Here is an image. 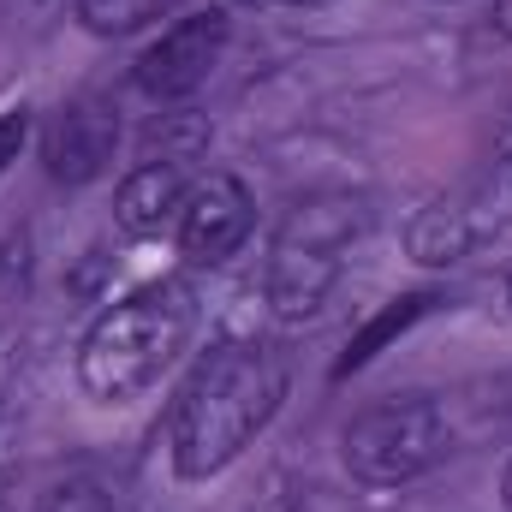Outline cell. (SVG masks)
Wrapping results in <instances>:
<instances>
[{
  "instance_id": "7a4b0ae2",
  "label": "cell",
  "mask_w": 512,
  "mask_h": 512,
  "mask_svg": "<svg viewBox=\"0 0 512 512\" xmlns=\"http://www.w3.org/2000/svg\"><path fill=\"white\" fill-rule=\"evenodd\" d=\"M191 322H197L191 292L173 286V280L120 298L114 310L96 316V328L78 346V382H84V393L102 399V405H120L131 393L155 387L173 370V358L185 352Z\"/></svg>"
},
{
  "instance_id": "ba28073f",
  "label": "cell",
  "mask_w": 512,
  "mask_h": 512,
  "mask_svg": "<svg viewBox=\"0 0 512 512\" xmlns=\"http://www.w3.org/2000/svg\"><path fill=\"white\" fill-rule=\"evenodd\" d=\"M185 197H191L185 167L161 155V161H143V167H131L126 179H120L114 215H120V227H126V233L149 239V233H161V227H173V221H179Z\"/></svg>"
},
{
  "instance_id": "8fae6325",
  "label": "cell",
  "mask_w": 512,
  "mask_h": 512,
  "mask_svg": "<svg viewBox=\"0 0 512 512\" xmlns=\"http://www.w3.org/2000/svg\"><path fill=\"white\" fill-rule=\"evenodd\" d=\"M173 6H185V0H78V18H84L96 36H131V30H143V24L167 18Z\"/></svg>"
},
{
  "instance_id": "30bf717a",
  "label": "cell",
  "mask_w": 512,
  "mask_h": 512,
  "mask_svg": "<svg viewBox=\"0 0 512 512\" xmlns=\"http://www.w3.org/2000/svg\"><path fill=\"white\" fill-rule=\"evenodd\" d=\"M429 304H435L429 292H411V298H393V304H387L382 316H376V322H370V328H364V334H358L352 346H346V358L334 364V376H352V370H364V364H370V358L382 352L387 340H393V334H405V328H411V322H417V316H423Z\"/></svg>"
},
{
  "instance_id": "9c48e42d",
  "label": "cell",
  "mask_w": 512,
  "mask_h": 512,
  "mask_svg": "<svg viewBox=\"0 0 512 512\" xmlns=\"http://www.w3.org/2000/svg\"><path fill=\"white\" fill-rule=\"evenodd\" d=\"M471 245H477V227H471V209H459V203H429L405 227V251L423 268H453Z\"/></svg>"
},
{
  "instance_id": "ac0fdd59",
  "label": "cell",
  "mask_w": 512,
  "mask_h": 512,
  "mask_svg": "<svg viewBox=\"0 0 512 512\" xmlns=\"http://www.w3.org/2000/svg\"><path fill=\"white\" fill-rule=\"evenodd\" d=\"M507 298H512V286H507Z\"/></svg>"
},
{
  "instance_id": "9a60e30c",
  "label": "cell",
  "mask_w": 512,
  "mask_h": 512,
  "mask_svg": "<svg viewBox=\"0 0 512 512\" xmlns=\"http://www.w3.org/2000/svg\"><path fill=\"white\" fill-rule=\"evenodd\" d=\"M495 30L512 36V0H495Z\"/></svg>"
},
{
  "instance_id": "2e32d148",
  "label": "cell",
  "mask_w": 512,
  "mask_h": 512,
  "mask_svg": "<svg viewBox=\"0 0 512 512\" xmlns=\"http://www.w3.org/2000/svg\"><path fill=\"white\" fill-rule=\"evenodd\" d=\"M501 495H507V507H512V465H507V483H501Z\"/></svg>"
},
{
  "instance_id": "6da1fadb",
  "label": "cell",
  "mask_w": 512,
  "mask_h": 512,
  "mask_svg": "<svg viewBox=\"0 0 512 512\" xmlns=\"http://www.w3.org/2000/svg\"><path fill=\"white\" fill-rule=\"evenodd\" d=\"M280 399H286V358L274 346H262V340L215 346L191 370V382L179 387V405H173V423H167L173 471L185 483H203V477L227 471L268 429Z\"/></svg>"
},
{
  "instance_id": "5b68a950",
  "label": "cell",
  "mask_w": 512,
  "mask_h": 512,
  "mask_svg": "<svg viewBox=\"0 0 512 512\" xmlns=\"http://www.w3.org/2000/svg\"><path fill=\"white\" fill-rule=\"evenodd\" d=\"M221 48H227V12L209 6V12H191V18L167 24L143 48L131 78H137V90L149 102H185V96H197L209 84V72L221 66Z\"/></svg>"
},
{
  "instance_id": "277c9868",
  "label": "cell",
  "mask_w": 512,
  "mask_h": 512,
  "mask_svg": "<svg viewBox=\"0 0 512 512\" xmlns=\"http://www.w3.org/2000/svg\"><path fill=\"white\" fill-rule=\"evenodd\" d=\"M447 453V417L435 399H382L370 411H358L340 435V459L358 483L370 489H399L417 483L423 471H435Z\"/></svg>"
},
{
  "instance_id": "4fadbf2b",
  "label": "cell",
  "mask_w": 512,
  "mask_h": 512,
  "mask_svg": "<svg viewBox=\"0 0 512 512\" xmlns=\"http://www.w3.org/2000/svg\"><path fill=\"white\" fill-rule=\"evenodd\" d=\"M24 131H30V120L12 108V114H0V173L18 161V149H24Z\"/></svg>"
},
{
  "instance_id": "e0dca14e",
  "label": "cell",
  "mask_w": 512,
  "mask_h": 512,
  "mask_svg": "<svg viewBox=\"0 0 512 512\" xmlns=\"http://www.w3.org/2000/svg\"><path fill=\"white\" fill-rule=\"evenodd\" d=\"M245 6H268V0H245Z\"/></svg>"
},
{
  "instance_id": "8992f818",
  "label": "cell",
  "mask_w": 512,
  "mask_h": 512,
  "mask_svg": "<svg viewBox=\"0 0 512 512\" xmlns=\"http://www.w3.org/2000/svg\"><path fill=\"white\" fill-rule=\"evenodd\" d=\"M251 221H256V203L245 191L239 173H209L191 185L185 209H179V251L191 262H227V256L245 251L251 239Z\"/></svg>"
},
{
  "instance_id": "3957f363",
  "label": "cell",
  "mask_w": 512,
  "mask_h": 512,
  "mask_svg": "<svg viewBox=\"0 0 512 512\" xmlns=\"http://www.w3.org/2000/svg\"><path fill=\"white\" fill-rule=\"evenodd\" d=\"M364 233V203L352 197H322V203H298L292 221L280 227L274 256H268V304L286 322H304L328 304L334 280H340V251Z\"/></svg>"
},
{
  "instance_id": "7c38bea8",
  "label": "cell",
  "mask_w": 512,
  "mask_h": 512,
  "mask_svg": "<svg viewBox=\"0 0 512 512\" xmlns=\"http://www.w3.org/2000/svg\"><path fill=\"white\" fill-rule=\"evenodd\" d=\"M36 512H114V495L102 483H90V477H66V483H54L42 495Z\"/></svg>"
},
{
  "instance_id": "52a82bcc",
  "label": "cell",
  "mask_w": 512,
  "mask_h": 512,
  "mask_svg": "<svg viewBox=\"0 0 512 512\" xmlns=\"http://www.w3.org/2000/svg\"><path fill=\"white\" fill-rule=\"evenodd\" d=\"M114 149H120V114H114L108 102H96V96L66 102V108L48 120V131H42V161H48V173H54L60 185H90V179H102L108 161H114Z\"/></svg>"
},
{
  "instance_id": "5bb4252c",
  "label": "cell",
  "mask_w": 512,
  "mask_h": 512,
  "mask_svg": "<svg viewBox=\"0 0 512 512\" xmlns=\"http://www.w3.org/2000/svg\"><path fill=\"white\" fill-rule=\"evenodd\" d=\"M0 512H18V483L0 471Z\"/></svg>"
}]
</instances>
